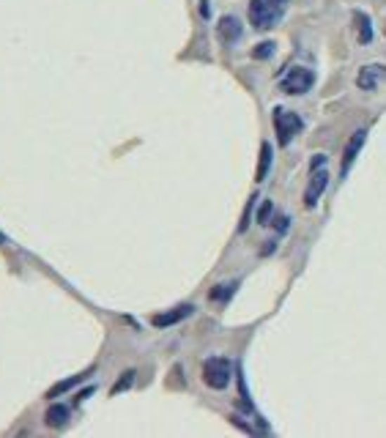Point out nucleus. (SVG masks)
<instances>
[{
	"instance_id": "obj_1",
	"label": "nucleus",
	"mask_w": 386,
	"mask_h": 438,
	"mask_svg": "<svg viewBox=\"0 0 386 438\" xmlns=\"http://www.w3.org/2000/svg\"><path fill=\"white\" fill-rule=\"evenodd\" d=\"M231 378H233L231 359H225V356H211V359L203 361V381H206V387L222 392V389L231 384Z\"/></svg>"
},
{
	"instance_id": "obj_2",
	"label": "nucleus",
	"mask_w": 386,
	"mask_h": 438,
	"mask_svg": "<svg viewBox=\"0 0 386 438\" xmlns=\"http://www.w3.org/2000/svg\"><path fill=\"white\" fill-rule=\"evenodd\" d=\"M304 127V121L293 112V110H285V107H274V131H277V140L288 146L299 131Z\"/></svg>"
},
{
	"instance_id": "obj_3",
	"label": "nucleus",
	"mask_w": 386,
	"mask_h": 438,
	"mask_svg": "<svg viewBox=\"0 0 386 438\" xmlns=\"http://www.w3.org/2000/svg\"><path fill=\"white\" fill-rule=\"evenodd\" d=\"M283 14V8L274 0H250V22L257 30H269L274 27L277 17Z\"/></svg>"
},
{
	"instance_id": "obj_4",
	"label": "nucleus",
	"mask_w": 386,
	"mask_h": 438,
	"mask_svg": "<svg viewBox=\"0 0 386 438\" xmlns=\"http://www.w3.org/2000/svg\"><path fill=\"white\" fill-rule=\"evenodd\" d=\"M312 85H315V72L307 69V66H293V69L283 77V91L285 94H290V96H302V94H307Z\"/></svg>"
},
{
	"instance_id": "obj_5",
	"label": "nucleus",
	"mask_w": 386,
	"mask_h": 438,
	"mask_svg": "<svg viewBox=\"0 0 386 438\" xmlns=\"http://www.w3.org/2000/svg\"><path fill=\"white\" fill-rule=\"evenodd\" d=\"M326 186H329V173H326V170H312L307 189H304V208L318 206V200H321V195L326 192Z\"/></svg>"
},
{
	"instance_id": "obj_6",
	"label": "nucleus",
	"mask_w": 386,
	"mask_h": 438,
	"mask_svg": "<svg viewBox=\"0 0 386 438\" xmlns=\"http://www.w3.org/2000/svg\"><path fill=\"white\" fill-rule=\"evenodd\" d=\"M364 137H367V131L364 129H356L351 134V140H348V146H345V151H342V162H340V176L345 179L348 176V170L354 167V162H356V156H359L361 146H364Z\"/></svg>"
},
{
	"instance_id": "obj_7",
	"label": "nucleus",
	"mask_w": 386,
	"mask_h": 438,
	"mask_svg": "<svg viewBox=\"0 0 386 438\" xmlns=\"http://www.w3.org/2000/svg\"><path fill=\"white\" fill-rule=\"evenodd\" d=\"M192 304H179V307H173L170 312H162V315H154L151 318V323H154L156 329H167V326H176L181 323L184 318H189L192 315Z\"/></svg>"
},
{
	"instance_id": "obj_8",
	"label": "nucleus",
	"mask_w": 386,
	"mask_h": 438,
	"mask_svg": "<svg viewBox=\"0 0 386 438\" xmlns=\"http://www.w3.org/2000/svg\"><path fill=\"white\" fill-rule=\"evenodd\" d=\"M381 77H386V66H364V69H359L356 85L361 91H375Z\"/></svg>"
},
{
	"instance_id": "obj_9",
	"label": "nucleus",
	"mask_w": 386,
	"mask_h": 438,
	"mask_svg": "<svg viewBox=\"0 0 386 438\" xmlns=\"http://www.w3.org/2000/svg\"><path fill=\"white\" fill-rule=\"evenodd\" d=\"M217 33H219V39H222L225 44H233V41L241 39V22L228 14V17H222V20L217 22Z\"/></svg>"
},
{
	"instance_id": "obj_10",
	"label": "nucleus",
	"mask_w": 386,
	"mask_h": 438,
	"mask_svg": "<svg viewBox=\"0 0 386 438\" xmlns=\"http://www.w3.org/2000/svg\"><path fill=\"white\" fill-rule=\"evenodd\" d=\"M354 27H356V41L359 44H370L373 41V22L364 11H354Z\"/></svg>"
},
{
	"instance_id": "obj_11",
	"label": "nucleus",
	"mask_w": 386,
	"mask_h": 438,
	"mask_svg": "<svg viewBox=\"0 0 386 438\" xmlns=\"http://www.w3.org/2000/svg\"><path fill=\"white\" fill-rule=\"evenodd\" d=\"M44 422H47V427H66V422H69V408L66 406H60V403H52L47 413H44Z\"/></svg>"
},
{
	"instance_id": "obj_12",
	"label": "nucleus",
	"mask_w": 386,
	"mask_h": 438,
	"mask_svg": "<svg viewBox=\"0 0 386 438\" xmlns=\"http://www.w3.org/2000/svg\"><path fill=\"white\" fill-rule=\"evenodd\" d=\"M88 375H91V370H88V373H79V375H72V378H66V381H60V384H55V387H52L50 392H47V397L52 400V397H58V394H63V392L75 389L77 384H82V381H85Z\"/></svg>"
},
{
	"instance_id": "obj_13",
	"label": "nucleus",
	"mask_w": 386,
	"mask_h": 438,
	"mask_svg": "<svg viewBox=\"0 0 386 438\" xmlns=\"http://www.w3.org/2000/svg\"><path fill=\"white\" fill-rule=\"evenodd\" d=\"M269 167H271V146H269V143H263V146H260V162H257L255 181L266 179V176H269Z\"/></svg>"
},
{
	"instance_id": "obj_14",
	"label": "nucleus",
	"mask_w": 386,
	"mask_h": 438,
	"mask_svg": "<svg viewBox=\"0 0 386 438\" xmlns=\"http://www.w3.org/2000/svg\"><path fill=\"white\" fill-rule=\"evenodd\" d=\"M238 288V283H222V285H214V290L208 293L211 296V302H228L233 296V290Z\"/></svg>"
},
{
	"instance_id": "obj_15",
	"label": "nucleus",
	"mask_w": 386,
	"mask_h": 438,
	"mask_svg": "<svg viewBox=\"0 0 386 438\" xmlns=\"http://www.w3.org/2000/svg\"><path fill=\"white\" fill-rule=\"evenodd\" d=\"M134 375H137L134 370H127V373H124V375H121V378H118V381L112 384L110 394H121V392H127V389L131 387V384H134Z\"/></svg>"
},
{
	"instance_id": "obj_16",
	"label": "nucleus",
	"mask_w": 386,
	"mask_h": 438,
	"mask_svg": "<svg viewBox=\"0 0 386 438\" xmlns=\"http://www.w3.org/2000/svg\"><path fill=\"white\" fill-rule=\"evenodd\" d=\"M238 389H241V406H244L247 411H255V406H252V397H250V389H247V381H244V373H241V367H238Z\"/></svg>"
},
{
	"instance_id": "obj_17",
	"label": "nucleus",
	"mask_w": 386,
	"mask_h": 438,
	"mask_svg": "<svg viewBox=\"0 0 386 438\" xmlns=\"http://www.w3.org/2000/svg\"><path fill=\"white\" fill-rule=\"evenodd\" d=\"M274 41H263V44H255V50H252V58L255 60H269L271 55H274Z\"/></svg>"
},
{
	"instance_id": "obj_18",
	"label": "nucleus",
	"mask_w": 386,
	"mask_h": 438,
	"mask_svg": "<svg viewBox=\"0 0 386 438\" xmlns=\"http://www.w3.org/2000/svg\"><path fill=\"white\" fill-rule=\"evenodd\" d=\"M271 200H263V206H260V211H257V222L260 225H269V219H271Z\"/></svg>"
},
{
	"instance_id": "obj_19",
	"label": "nucleus",
	"mask_w": 386,
	"mask_h": 438,
	"mask_svg": "<svg viewBox=\"0 0 386 438\" xmlns=\"http://www.w3.org/2000/svg\"><path fill=\"white\" fill-rule=\"evenodd\" d=\"M323 162H326V156H323V154H315V159L309 162V170H321V167H323Z\"/></svg>"
},
{
	"instance_id": "obj_20",
	"label": "nucleus",
	"mask_w": 386,
	"mask_h": 438,
	"mask_svg": "<svg viewBox=\"0 0 386 438\" xmlns=\"http://www.w3.org/2000/svg\"><path fill=\"white\" fill-rule=\"evenodd\" d=\"M288 225H290V219H288V217H277V219H274V228H277L280 233L288 231Z\"/></svg>"
},
{
	"instance_id": "obj_21",
	"label": "nucleus",
	"mask_w": 386,
	"mask_h": 438,
	"mask_svg": "<svg viewBox=\"0 0 386 438\" xmlns=\"http://www.w3.org/2000/svg\"><path fill=\"white\" fill-rule=\"evenodd\" d=\"M233 425H236V427H241L244 433H252V427H247V425H244V422H241L238 416H233Z\"/></svg>"
},
{
	"instance_id": "obj_22",
	"label": "nucleus",
	"mask_w": 386,
	"mask_h": 438,
	"mask_svg": "<svg viewBox=\"0 0 386 438\" xmlns=\"http://www.w3.org/2000/svg\"><path fill=\"white\" fill-rule=\"evenodd\" d=\"M200 14H203V17H211V6H208V0H200Z\"/></svg>"
},
{
	"instance_id": "obj_23",
	"label": "nucleus",
	"mask_w": 386,
	"mask_h": 438,
	"mask_svg": "<svg viewBox=\"0 0 386 438\" xmlns=\"http://www.w3.org/2000/svg\"><path fill=\"white\" fill-rule=\"evenodd\" d=\"M0 241H3V233H0Z\"/></svg>"
}]
</instances>
